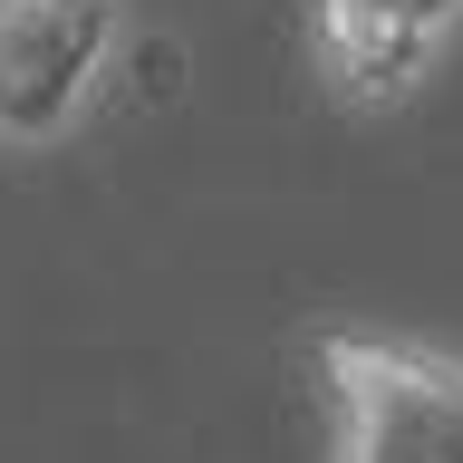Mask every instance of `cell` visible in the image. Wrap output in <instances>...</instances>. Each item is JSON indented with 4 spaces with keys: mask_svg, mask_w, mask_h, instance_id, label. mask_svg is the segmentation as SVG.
Instances as JSON below:
<instances>
[{
    "mask_svg": "<svg viewBox=\"0 0 463 463\" xmlns=\"http://www.w3.org/2000/svg\"><path fill=\"white\" fill-rule=\"evenodd\" d=\"M328 396V463H463V357L386 328L309 338Z\"/></svg>",
    "mask_w": 463,
    "mask_h": 463,
    "instance_id": "cell-1",
    "label": "cell"
},
{
    "mask_svg": "<svg viewBox=\"0 0 463 463\" xmlns=\"http://www.w3.org/2000/svg\"><path fill=\"white\" fill-rule=\"evenodd\" d=\"M126 49V0H0V145L49 155L97 116Z\"/></svg>",
    "mask_w": 463,
    "mask_h": 463,
    "instance_id": "cell-2",
    "label": "cell"
},
{
    "mask_svg": "<svg viewBox=\"0 0 463 463\" xmlns=\"http://www.w3.org/2000/svg\"><path fill=\"white\" fill-rule=\"evenodd\" d=\"M463 39V0H309V68L347 116L425 97Z\"/></svg>",
    "mask_w": 463,
    "mask_h": 463,
    "instance_id": "cell-3",
    "label": "cell"
}]
</instances>
